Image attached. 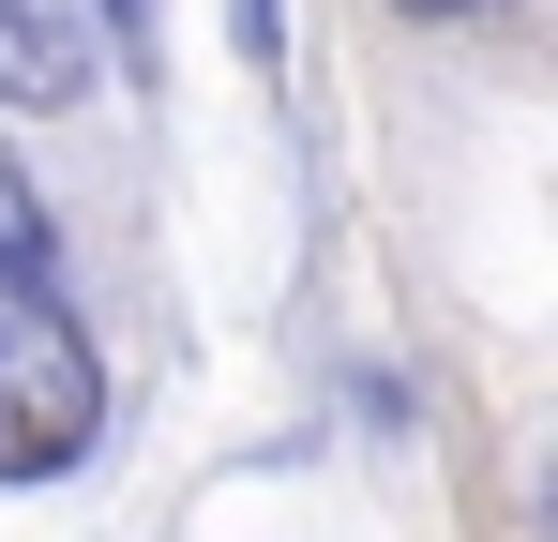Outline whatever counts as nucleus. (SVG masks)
<instances>
[{
    "label": "nucleus",
    "instance_id": "obj_3",
    "mask_svg": "<svg viewBox=\"0 0 558 542\" xmlns=\"http://www.w3.org/2000/svg\"><path fill=\"white\" fill-rule=\"evenodd\" d=\"M227 30H242V46L272 61V46H287V0H227Z\"/></svg>",
    "mask_w": 558,
    "mask_h": 542
},
{
    "label": "nucleus",
    "instance_id": "obj_4",
    "mask_svg": "<svg viewBox=\"0 0 558 542\" xmlns=\"http://www.w3.org/2000/svg\"><path fill=\"white\" fill-rule=\"evenodd\" d=\"M408 15H483V0H408Z\"/></svg>",
    "mask_w": 558,
    "mask_h": 542
},
{
    "label": "nucleus",
    "instance_id": "obj_1",
    "mask_svg": "<svg viewBox=\"0 0 558 542\" xmlns=\"http://www.w3.org/2000/svg\"><path fill=\"white\" fill-rule=\"evenodd\" d=\"M106 422V361L92 317L61 301V271L0 226V482H61Z\"/></svg>",
    "mask_w": 558,
    "mask_h": 542
},
{
    "label": "nucleus",
    "instance_id": "obj_2",
    "mask_svg": "<svg viewBox=\"0 0 558 542\" xmlns=\"http://www.w3.org/2000/svg\"><path fill=\"white\" fill-rule=\"evenodd\" d=\"M92 76V15L76 0H0V106H61Z\"/></svg>",
    "mask_w": 558,
    "mask_h": 542
}]
</instances>
